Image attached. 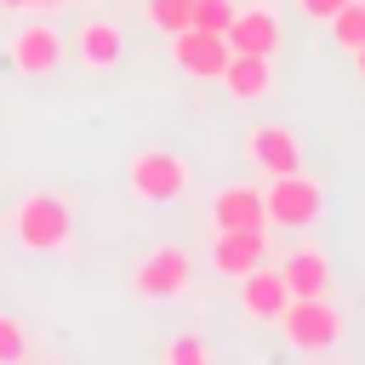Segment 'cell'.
<instances>
[{
	"mask_svg": "<svg viewBox=\"0 0 365 365\" xmlns=\"http://www.w3.org/2000/svg\"><path fill=\"white\" fill-rule=\"evenodd\" d=\"M274 325L285 331V342H291L297 354H325V348H336V336H342V314L331 308V297H291Z\"/></svg>",
	"mask_w": 365,
	"mask_h": 365,
	"instance_id": "277c9868",
	"label": "cell"
},
{
	"mask_svg": "<svg viewBox=\"0 0 365 365\" xmlns=\"http://www.w3.org/2000/svg\"><path fill=\"white\" fill-rule=\"evenodd\" d=\"M29 354V336H23V319H11V314H0V365H11V359H23Z\"/></svg>",
	"mask_w": 365,
	"mask_h": 365,
	"instance_id": "d6986e66",
	"label": "cell"
},
{
	"mask_svg": "<svg viewBox=\"0 0 365 365\" xmlns=\"http://www.w3.org/2000/svg\"><path fill=\"white\" fill-rule=\"evenodd\" d=\"M57 57H63V34L51 23H29L11 34V68L17 74H51Z\"/></svg>",
	"mask_w": 365,
	"mask_h": 365,
	"instance_id": "8fae6325",
	"label": "cell"
},
{
	"mask_svg": "<svg viewBox=\"0 0 365 365\" xmlns=\"http://www.w3.org/2000/svg\"><path fill=\"white\" fill-rule=\"evenodd\" d=\"M331 40H336L342 51H359V46H365V0H348V6L331 17Z\"/></svg>",
	"mask_w": 365,
	"mask_h": 365,
	"instance_id": "2e32d148",
	"label": "cell"
},
{
	"mask_svg": "<svg viewBox=\"0 0 365 365\" xmlns=\"http://www.w3.org/2000/svg\"><path fill=\"white\" fill-rule=\"evenodd\" d=\"M11 6H23V0H0V11H11Z\"/></svg>",
	"mask_w": 365,
	"mask_h": 365,
	"instance_id": "cb8c5ba5",
	"label": "cell"
},
{
	"mask_svg": "<svg viewBox=\"0 0 365 365\" xmlns=\"http://www.w3.org/2000/svg\"><path fill=\"white\" fill-rule=\"evenodd\" d=\"M234 11H240L234 0H194V17H188V23H194V29H211V34H222V29L234 23Z\"/></svg>",
	"mask_w": 365,
	"mask_h": 365,
	"instance_id": "ac0fdd59",
	"label": "cell"
},
{
	"mask_svg": "<svg viewBox=\"0 0 365 365\" xmlns=\"http://www.w3.org/2000/svg\"><path fill=\"white\" fill-rule=\"evenodd\" d=\"M279 17L268 11V6H240L234 11V23L222 29V40H228V51H257V57H274L279 51Z\"/></svg>",
	"mask_w": 365,
	"mask_h": 365,
	"instance_id": "30bf717a",
	"label": "cell"
},
{
	"mask_svg": "<svg viewBox=\"0 0 365 365\" xmlns=\"http://www.w3.org/2000/svg\"><path fill=\"white\" fill-rule=\"evenodd\" d=\"M211 228H268L262 188H251V182L217 188V194H211Z\"/></svg>",
	"mask_w": 365,
	"mask_h": 365,
	"instance_id": "7c38bea8",
	"label": "cell"
},
{
	"mask_svg": "<svg viewBox=\"0 0 365 365\" xmlns=\"http://www.w3.org/2000/svg\"><path fill=\"white\" fill-rule=\"evenodd\" d=\"M279 274H285L291 297H331V257H325L319 245H297V251H285Z\"/></svg>",
	"mask_w": 365,
	"mask_h": 365,
	"instance_id": "9a60e30c",
	"label": "cell"
},
{
	"mask_svg": "<svg viewBox=\"0 0 365 365\" xmlns=\"http://www.w3.org/2000/svg\"><path fill=\"white\" fill-rule=\"evenodd\" d=\"M143 17H148L160 34H177V29H188V17H194V0H143Z\"/></svg>",
	"mask_w": 365,
	"mask_h": 365,
	"instance_id": "e0dca14e",
	"label": "cell"
},
{
	"mask_svg": "<svg viewBox=\"0 0 365 365\" xmlns=\"http://www.w3.org/2000/svg\"><path fill=\"white\" fill-rule=\"evenodd\" d=\"M245 154H251V165L268 171V177L302 171V143H297L291 125H251V131H245Z\"/></svg>",
	"mask_w": 365,
	"mask_h": 365,
	"instance_id": "ba28073f",
	"label": "cell"
},
{
	"mask_svg": "<svg viewBox=\"0 0 365 365\" xmlns=\"http://www.w3.org/2000/svg\"><path fill=\"white\" fill-rule=\"evenodd\" d=\"M342 6H348V0H297V11H302V17H314V23H331Z\"/></svg>",
	"mask_w": 365,
	"mask_h": 365,
	"instance_id": "44dd1931",
	"label": "cell"
},
{
	"mask_svg": "<svg viewBox=\"0 0 365 365\" xmlns=\"http://www.w3.org/2000/svg\"><path fill=\"white\" fill-rule=\"evenodd\" d=\"M6 228H11V240L23 245V251H63L68 245V234H74V222H68V205L57 200V194H23L17 205H11V217H6Z\"/></svg>",
	"mask_w": 365,
	"mask_h": 365,
	"instance_id": "6da1fadb",
	"label": "cell"
},
{
	"mask_svg": "<svg viewBox=\"0 0 365 365\" xmlns=\"http://www.w3.org/2000/svg\"><path fill=\"white\" fill-rule=\"evenodd\" d=\"M74 57H80L86 68H120V57H125V34H120L108 17H86V23L74 29Z\"/></svg>",
	"mask_w": 365,
	"mask_h": 365,
	"instance_id": "5bb4252c",
	"label": "cell"
},
{
	"mask_svg": "<svg viewBox=\"0 0 365 365\" xmlns=\"http://www.w3.org/2000/svg\"><path fill=\"white\" fill-rule=\"evenodd\" d=\"M285 302H291V285H285V274H279V268L257 262L251 274H240V308H245L251 319L274 325V319L285 314Z\"/></svg>",
	"mask_w": 365,
	"mask_h": 365,
	"instance_id": "9c48e42d",
	"label": "cell"
},
{
	"mask_svg": "<svg viewBox=\"0 0 365 365\" xmlns=\"http://www.w3.org/2000/svg\"><path fill=\"white\" fill-rule=\"evenodd\" d=\"M257 262H268V228H217V240H211V268L217 274L240 279Z\"/></svg>",
	"mask_w": 365,
	"mask_h": 365,
	"instance_id": "52a82bcc",
	"label": "cell"
},
{
	"mask_svg": "<svg viewBox=\"0 0 365 365\" xmlns=\"http://www.w3.org/2000/svg\"><path fill=\"white\" fill-rule=\"evenodd\" d=\"M348 57H354V68H359V80H365V46H359V51H348Z\"/></svg>",
	"mask_w": 365,
	"mask_h": 365,
	"instance_id": "7402d4cb",
	"label": "cell"
},
{
	"mask_svg": "<svg viewBox=\"0 0 365 365\" xmlns=\"http://www.w3.org/2000/svg\"><path fill=\"white\" fill-rule=\"evenodd\" d=\"M23 6H34V11H51V6H63V0H23Z\"/></svg>",
	"mask_w": 365,
	"mask_h": 365,
	"instance_id": "603a6c76",
	"label": "cell"
},
{
	"mask_svg": "<svg viewBox=\"0 0 365 365\" xmlns=\"http://www.w3.org/2000/svg\"><path fill=\"white\" fill-rule=\"evenodd\" d=\"M165 359H171V365H205V359H211V348H205L200 336H177V342L165 348Z\"/></svg>",
	"mask_w": 365,
	"mask_h": 365,
	"instance_id": "ffe728a7",
	"label": "cell"
},
{
	"mask_svg": "<svg viewBox=\"0 0 365 365\" xmlns=\"http://www.w3.org/2000/svg\"><path fill=\"white\" fill-rule=\"evenodd\" d=\"M217 80L228 86V97L257 103V97H268V91H274V57H257V51H228V63H222V74H217Z\"/></svg>",
	"mask_w": 365,
	"mask_h": 365,
	"instance_id": "4fadbf2b",
	"label": "cell"
},
{
	"mask_svg": "<svg viewBox=\"0 0 365 365\" xmlns=\"http://www.w3.org/2000/svg\"><path fill=\"white\" fill-rule=\"evenodd\" d=\"M188 279H194V257H188L182 245H154V251H143L137 268H131V291L148 297V302H171V297H182Z\"/></svg>",
	"mask_w": 365,
	"mask_h": 365,
	"instance_id": "5b68a950",
	"label": "cell"
},
{
	"mask_svg": "<svg viewBox=\"0 0 365 365\" xmlns=\"http://www.w3.org/2000/svg\"><path fill=\"white\" fill-rule=\"evenodd\" d=\"M319 205H325V188L308 171H279L262 188V211H268L274 228H314L319 222Z\"/></svg>",
	"mask_w": 365,
	"mask_h": 365,
	"instance_id": "3957f363",
	"label": "cell"
},
{
	"mask_svg": "<svg viewBox=\"0 0 365 365\" xmlns=\"http://www.w3.org/2000/svg\"><path fill=\"white\" fill-rule=\"evenodd\" d=\"M188 182H194V171H188V160L171 154V148H143V154H131V165H125V188H131L143 205H171V200L188 194Z\"/></svg>",
	"mask_w": 365,
	"mask_h": 365,
	"instance_id": "7a4b0ae2",
	"label": "cell"
},
{
	"mask_svg": "<svg viewBox=\"0 0 365 365\" xmlns=\"http://www.w3.org/2000/svg\"><path fill=\"white\" fill-rule=\"evenodd\" d=\"M171 63L182 68V74H194V80H217L222 74V63H228V40L222 34H211V29H177L171 34Z\"/></svg>",
	"mask_w": 365,
	"mask_h": 365,
	"instance_id": "8992f818",
	"label": "cell"
}]
</instances>
